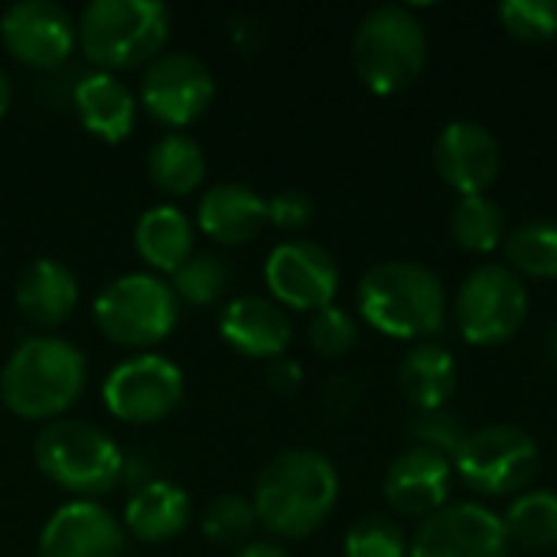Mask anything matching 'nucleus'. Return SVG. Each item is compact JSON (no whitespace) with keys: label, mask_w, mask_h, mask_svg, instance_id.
I'll return each mask as SVG.
<instances>
[{"label":"nucleus","mask_w":557,"mask_h":557,"mask_svg":"<svg viewBox=\"0 0 557 557\" xmlns=\"http://www.w3.org/2000/svg\"><path fill=\"white\" fill-rule=\"evenodd\" d=\"M509 542L519 548H552L557 545V493L532 490L522 493L503 516Z\"/></svg>","instance_id":"nucleus-26"},{"label":"nucleus","mask_w":557,"mask_h":557,"mask_svg":"<svg viewBox=\"0 0 557 557\" xmlns=\"http://www.w3.org/2000/svg\"><path fill=\"white\" fill-rule=\"evenodd\" d=\"M75 111L101 140H124L134 127V95L111 72H88L75 85Z\"/></svg>","instance_id":"nucleus-21"},{"label":"nucleus","mask_w":557,"mask_h":557,"mask_svg":"<svg viewBox=\"0 0 557 557\" xmlns=\"http://www.w3.org/2000/svg\"><path fill=\"white\" fill-rule=\"evenodd\" d=\"M323 405L333 418H346L356 405H359V382L352 375H336L330 379L326 392H323Z\"/></svg>","instance_id":"nucleus-36"},{"label":"nucleus","mask_w":557,"mask_h":557,"mask_svg":"<svg viewBox=\"0 0 557 557\" xmlns=\"http://www.w3.org/2000/svg\"><path fill=\"white\" fill-rule=\"evenodd\" d=\"M359 313L398 339L434 336L447 320L444 281L418 261H382L359 281Z\"/></svg>","instance_id":"nucleus-2"},{"label":"nucleus","mask_w":557,"mask_h":557,"mask_svg":"<svg viewBox=\"0 0 557 557\" xmlns=\"http://www.w3.org/2000/svg\"><path fill=\"white\" fill-rule=\"evenodd\" d=\"M408 434L418 447H431L444 457H457L463 441L470 437L463 418L450 408H431V411H414L408 421Z\"/></svg>","instance_id":"nucleus-31"},{"label":"nucleus","mask_w":557,"mask_h":557,"mask_svg":"<svg viewBox=\"0 0 557 557\" xmlns=\"http://www.w3.org/2000/svg\"><path fill=\"white\" fill-rule=\"evenodd\" d=\"M339 496V476L333 463L310 447H294L264 463L255 483V512L271 532L304 539L317 532Z\"/></svg>","instance_id":"nucleus-1"},{"label":"nucleus","mask_w":557,"mask_h":557,"mask_svg":"<svg viewBox=\"0 0 557 557\" xmlns=\"http://www.w3.org/2000/svg\"><path fill=\"white\" fill-rule=\"evenodd\" d=\"M36 467L46 480L78 496L108 493L124 476V457L117 444L101 428L78 418H59L39 431Z\"/></svg>","instance_id":"nucleus-5"},{"label":"nucleus","mask_w":557,"mask_h":557,"mask_svg":"<svg viewBox=\"0 0 557 557\" xmlns=\"http://www.w3.org/2000/svg\"><path fill=\"white\" fill-rule=\"evenodd\" d=\"M450 232L470 251H493L506 242V212L486 193L463 196L450 212Z\"/></svg>","instance_id":"nucleus-27"},{"label":"nucleus","mask_w":557,"mask_h":557,"mask_svg":"<svg viewBox=\"0 0 557 557\" xmlns=\"http://www.w3.org/2000/svg\"><path fill=\"white\" fill-rule=\"evenodd\" d=\"M147 173L166 193H189L206 176V153H202V147L189 134L170 131V134H163L150 147Z\"/></svg>","instance_id":"nucleus-25"},{"label":"nucleus","mask_w":557,"mask_h":557,"mask_svg":"<svg viewBox=\"0 0 557 557\" xmlns=\"http://www.w3.org/2000/svg\"><path fill=\"white\" fill-rule=\"evenodd\" d=\"M450 457L431 447L401 450L385 473V499L401 516H431L447 506L450 493Z\"/></svg>","instance_id":"nucleus-17"},{"label":"nucleus","mask_w":557,"mask_h":557,"mask_svg":"<svg viewBox=\"0 0 557 557\" xmlns=\"http://www.w3.org/2000/svg\"><path fill=\"white\" fill-rule=\"evenodd\" d=\"M264 379H268V385H271L277 395H294V392L300 388V382H304V372H300V366H297L294 359L277 356V359H271V366L264 369Z\"/></svg>","instance_id":"nucleus-37"},{"label":"nucleus","mask_w":557,"mask_h":557,"mask_svg":"<svg viewBox=\"0 0 557 557\" xmlns=\"http://www.w3.org/2000/svg\"><path fill=\"white\" fill-rule=\"evenodd\" d=\"M307 336H310V346H313L320 356L339 359V356H346V352L356 346L359 326H356V320H352L343 307L330 304V307H323V310L313 313V320H310V326H307Z\"/></svg>","instance_id":"nucleus-34"},{"label":"nucleus","mask_w":557,"mask_h":557,"mask_svg":"<svg viewBox=\"0 0 557 557\" xmlns=\"http://www.w3.org/2000/svg\"><path fill=\"white\" fill-rule=\"evenodd\" d=\"M180 300L153 274H121L95 297L98 330L121 346H150L173 333Z\"/></svg>","instance_id":"nucleus-7"},{"label":"nucleus","mask_w":557,"mask_h":557,"mask_svg":"<svg viewBox=\"0 0 557 557\" xmlns=\"http://www.w3.org/2000/svg\"><path fill=\"white\" fill-rule=\"evenodd\" d=\"M503 26L519 39H552L557 33V0H503Z\"/></svg>","instance_id":"nucleus-33"},{"label":"nucleus","mask_w":557,"mask_h":557,"mask_svg":"<svg viewBox=\"0 0 557 557\" xmlns=\"http://www.w3.org/2000/svg\"><path fill=\"white\" fill-rule=\"evenodd\" d=\"M408 557H509V535L496 512L476 503H454L421 522Z\"/></svg>","instance_id":"nucleus-11"},{"label":"nucleus","mask_w":557,"mask_h":557,"mask_svg":"<svg viewBox=\"0 0 557 557\" xmlns=\"http://www.w3.org/2000/svg\"><path fill=\"white\" fill-rule=\"evenodd\" d=\"M186 522H189V496L170 480L144 483L124 509V525L140 542H170L186 529Z\"/></svg>","instance_id":"nucleus-22"},{"label":"nucleus","mask_w":557,"mask_h":557,"mask_svg":"<svg viewBox=\"0 0 557 557\" xmlns=\"http://www.w3.org/2000/svg\"><path fill=\"white\" fill-rule=\"evenodd\" d=\"M352 62L359 78L379 95L408 88L428 62L424 23L405 3L372 7L352 36Z\"/></svg>","instance_id":"nucleus-4"},{"label":"nucleus","mask_w":557,"mask_h":557,"mask_svg":"<svg viewBox=\"0 0 557 557\" xmlns=\"http://www.w3.org/2000/svg\"><path fill=\"white\" fill-rule=\"evenodd\" d=\"M408 542L388 516H366L346 535V557H405Z\"/></svg>","instance_id":"nucleus-32"},{"label":"nucleus","mask_w":557,"mask_h":557,"mask_svg":"<svg viewBox=\"0 0 557 557\" xmlns=\"http://www.w3.org/2000/svg\"><path fill=\"white\" fill-rule=\"evenodd\" d=\"M398 385L418 411L444 408L457 385V366L450 349L434 339H421L418 346H411L401 359Z\"/></svg>","instance_id":"nucleus-23"},{"label":"nucleus","mask_w":557,"mask_h":557,"mask_svg":"<svg viewBox=\"0 0 557 557\" xmlns=\"http://www.w3.org/2000/svg\"><path fill=\"white\" fill-rule=\"evenodd\" d=\"M255 522V503H248L238 493H222L202 512V535L215 545H238L251 535Z\"/></svg>","instance_id":"nucleus-30"},{"label":"nucleus","mask_w":557,"mask_h":557,"mask_svg":"<svg viewBox=\"0 0 557 557\" xmlns=\"http://www.w3.org/2000/svg\"><path fill=\"white\" fill-rule=\"evenodd\" d=\"M78 304V277L55 258H36L16 281V307L36 326L69 320Z\"/></svg>","instance_id":"nucleus-20"},{"label":"nucleus","mask_w":557,"mask_h":557,"mask_svg":"<svg viewBox=\"0 0 557 557\" xmlns=\"http://www.w3.org/2000/svg\"><path fill=\"white\" fill-rule=\"evenodd\" d=\"M509 268L532 277H557V222L532 219L506 235Z\"/></svg>","instance_id":"nucleus-28"},{"label":"nucleus","mask_w":557,"mask_h":557,"mask_svg":"<svg viewBox=\"0 0 557 557\" xmlns=\"http://www.w3.org/2000/svg\"><path fill=\"white\" fill-rule=\"evenodd\" d=\"M317 215V206L310 199V193L304 189H281L268 199V222H274L277 228H287V232H297V228H307Z\"/></svg>","instance_id":"nucleus-35"},{"label":"nucleus","mask_w":557,"mask_h":557,"mask_svg":"<svg viewBox=\"0 0 557 557\" xmlns=\"http://www.w3.org/2000/svg\"><path fill=\"white\" fill-rule=\"evenodd\" d=\"M134 245L160 271H176L193 255V225L176 206H153L137 219Z\"/></svg>","instance_id":"nucleus-24"},{"label":"nucleus","mask_w":557,"mask_h":557,"mask_svg":"<svg viewBox=\"0 0 557 557\" xmlns=\"http://www.w3.org/2000/svg\"><path fill=\"white\" fill-rule=\"evenodd\" d=\"M101 395L108 411L121 421H160L183 401V372L166 356L144 352L117 362Z\"/></svg>","instance_id":"nucleus-10"},{"label":"nucleus","mask_w":557,"mask_h":557,"mask_svg":"<svg viewBox=\"0 0 557 557\" xmlns=\"http://www.w3.org/2000/svg\"><path fill=\"white\" fill-rule=\"evenodd\" d=\"M264 281L271 294L294 307V310H323L333 304L339 287V264L336 258L307 238L281 242L264 264Z\"/></svg>","instance_id":"nucleus-12"},{"label":"nucleus","mask_w":557,"mask_h":557,"mask_svg":"<svg viewBox=\"0 0 557 557\" xmlns=\"http://www.w3.org/2000/svg\"><path fill=\"white\" fill-rule=\"evenodd\" d=\"M529 313V287L509 264H480L457 294V326L476 346L512 339Z\"/></svg>","instance_id":"nucleus-8"},{"label":"nucleus","mask_w":557,"mask_h":557,"mask_svg":"<svg viewBox=\"0 0 557 557\" xmlns=\"http://www.w3.org/2000/svg\"><path fill=\"white\" fill-rule=\"evenodd\" d=\"M170 36V10L157 0H91L78 20L88 59L101 65H137L153 59Z\"/></svg>","instance_id":"nucleus-6"},{"label":"nucleus","mask_w":557,"mask_h":557,"mask_svg":"<svg viewBox=\"0 0 557 557\" xmlns=\"http://www.w3.org/2000/svg\"><path fill=\"white\" fill-rule=\"evenodd\" d=\"M545 343H548V356H552V362L557 366V320L552 323V330H548V339H545Z\"/></svg>","instance_id":"nucleus-40"},{"label":"nucleus","mask_w":557,"mask_h":557,"mask_svg":"<svg viewBox=\"0 0 557 557\" xmlns=\"http://www.w3.org/2000/svg\"><path fill=\"white\" fill-rule=\"evenodd\" d=\"M199 225L206 235L225 245L251 242L268 225V199L248 183H215L199 202Z\"/></svg>","instance_id":"nucleus-19"},{"label":"nucleus","mask_w":557,"mask_h":557,"mask_svg":"<svg viewBox=\"0 0 557 557\" xmlns=\"http://www.w3.org/2000/svg\"><path fill=\"white\" fill-rule=\"evenodd\" d=\"M215 82L209 65L193 52H163L140 78V98L163 124H189L212 101Z\"/></svg>","instance_id":"nucleus-13"},{"label":"nucleus","mask_w":557,"mask_h":557,"mask_svg":"<svg viewBox=\"0 0 557 557\" xmlns=\"http://www.w3.org/2000/svg\"><path fill=\"white\" fill-rule=\"evenodd\" d=\"M85 388V356L62 336H33L20 343L3 372L0 398L20 418H55Z\"/></svg>","instance_id":"nucleus-3"},{"label":"nucleus","mask_w":557,"mask_h":557,"mask_svg":"<svg viewBox=\"0 0 557 557\" xmlns=\"http://www.w3.org/2000/svg\"><path fill=\"white\" fill-rule=\"evenodd\" d=\"M235 557H290L281 545H274V542H251V545H245L242 552Z\"/></svg>","instance_id":"nucleus-38"},{"label":"nucleus","mask_w":557,"mask_h":557,"mask_svg":"<svg viewBox=\"0 0 557 557\" xmlns=\"http://www.w3.org/2000/svg\"><path fill=\"white\" fill-rule=\"evenodd\" d=\"M124 529L121 522L91 499H75L59 506L42 532L36 557H121Z\"/></svg>","instance_id":"nucleus-15"},{"label":"nucleus","mask_w":557,"mask_h":557,"mask_svg":"<svg viewBox=\"0 0 557 557\" xmlns=\"http://www.w3.org/2000/svg\"><path fill=\"white\" fill-rule=\"evenodd\" d=\"M0 39L16 59L49 69L72 52L75 23L52 0H16L0 16Z\"/></svg>","instance_id":"nucleus-14"},{"label":"nucleus","mask_w":557,"mask_h":557,"mask_svg":"<svg viewBox=\"0 0 557 557\" xmlns=\"http://www.w3.org/2000/svg\"><path fill=\"white\" fill-rule=\"evenodd\" d=\"M10 95H13V88H10V75H7V69L0 65V114L7 111V104H10Z\"/></svg>","instance_id":"nucleus-39"},{"label":"nucleus","mask_w":557,"mask_h":557,"mask_svg":"<svg viewBox=\"0 0 557 557\" xmlns=\"http://www.w3.org/2000/svg\"><path fill=\"white\" fill-rule=\"evenodd\" d=\"M228 287V268L215 255H189L173 271V294L176 300H186L193 307H206L219 300Z\"/></svg>","instance_id":"nucleus-29"},{"label":"nucleus","mask_w":557,"mask_h":557,"mask_svg":"<svg viewBox=\"0 0 557 557\" xmlns=\"http://www.w3.org/2000/svg\"><path fill=\"white\" fill-rule=\"evenodd\" d=\"M434 166L457 193L473 196L486 193V186L503 170V147L496 134L480 121H450L434 144Z\"/></svg>","instance_id":"nucleus-16"},{"label":"nucleus","mask_w":557,"mask_h":557,"mask_svg":"<svg viewBox=\"0 0 557 557\" xmlns=\"http://www.w3.org/2000/svg\"><path fill=\"white\" fill-rule=\"evenodd\" d=\"M219 330L245 356H264V359H277L290 346V336H294V326L287 313L281 310V304L258 297V294L235 297L225 307Z\"/></svg>","instance_id":"nucleus-18"},{"label":"nucleus","mask_w":557,"mask_h":557,"mask_svg":"<svg viewBox=\"0 0 557 557\" xmlns=\"http://www.w3.org/2000/svg\"><path fill=\"white\" fill-rule=\"evenodd\" d=\"M454 460L470 490L483 496H512L539 473V444L522 428L490 424L483 431H470Z\"/></svg>","instance_id":"nucleus-9"}]
</instances>
